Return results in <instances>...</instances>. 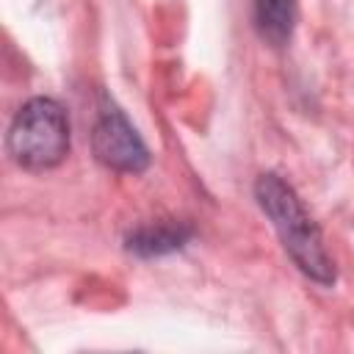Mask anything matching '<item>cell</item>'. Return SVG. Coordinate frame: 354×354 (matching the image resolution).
I'll list each match as a JSON object with an SVG mask.
<instances>
[{
  "label": "cell",
  "mask_w": 354,
  "mask_h": 354,
  "mask_svg": "<svg viewBox=\"0 0 354 354\" xmlns=\"http://www.w3.org/2000/svg\"><path fill=\"white\" fill-rule=\"evenodd\" d=\"M254 196L263 213L271 218L290 260L318 285H332L335 263L324 246L318 224L310 218L296 191L277 174H260L254 183Z\"/></svg>",
  "instance_id": "6da1fadb"
},
{
  "label": "cell",
  "mask_w": 354,
  "mask_h": 354,
  "mask_svg": "<svg viewBox=\"0 0 354 354\" xmlns=\"http://www.w3.org/2000/svg\"><path fill=\"white\" fill-rule=\"evenodd\" d=\"M8 155L28 171H44L58 166L69 152V119L66 111L50 97L28 100L8 127Z\"/></svg>",
  "instance_id": "7a4b0ae2"
},
{
  "label": "cell",
  "mask_w": 354,
  "mask_h": 354,
  "mask_svg": "<svg viewBox=\"0 0 354 354\" xmlns=\"http://www.w3.org/2000/svg\"><path fill=\"white\" fill-rule=\"evenodd\" d=\"M91 147H94L97 160L113 171L141 174L149 166L147 144L141 141L138 130L127 122V116L113 105H108L97 116L94 133H91Z\"/></svg>",
  "instance_id": "3957f363"
},
{
  "label": "cell",
  "mask_w": 354,
  "mask_h": 354,
  "mask_svg": "<svg viewBox=\"0 0 354 354\" xmlns=\"http://www.w3.org/2000/svg\"><path fill=\"white\" fill-rule=\"evenodd\" d=\"M191 227L183 221H158L138 227L136 232L127 235V249L138 257H160L169 252H177L188 243Z\"/></svg>",
  "instance_id": "277c9868"
},
{
  "label": "cell",
  "mask_w": 354,
  "mask_h": 354,
  "mask_svg": "<svg viewBox=\"0 0 354 354\" xmlns=\"http://www.w3.org/2000/svg\"><path fill=\"white\" fill-rule=\"evenodd\" d=\"M254 17L260 36L268 44L282 47L293 33L296 0H254Z\"/></svg>",
  "instance_id": "5b68a950"
}]
</instances>
